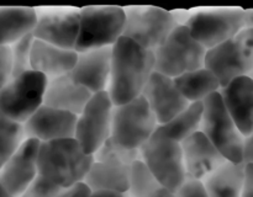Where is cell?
Listing matches in <instances>:
<instances>
[{
    "label": "cell",
    "instance_id": "1",
    "mask_svg": "<svg viewBox=\"0 0 253 197\" xmlns=\"http://www.w3.org/2000/svg\"><path fill=\"white\" fill-rule=\"evenodd\" d=\"M155 73V52L147 51L127 37L113 46L108 94L115 106L130 102L142 95Z\"/></svg>",
    "mask_w": 253,
    "mask_h": 197
},
{
    "label": "cell",
    "instance_id": "2",
    "mask_svg": "<svg viewBox=\"0 0 253 197\" xmlns=\"http://www.w3.org/2000/svg\"><path fill=\"white\" fill-rule=\"evenodd\" d=\"M93 163L94 155L86 154L74 138L40 145L39 175L62 189L83 182Z\"/></svg>",
    "mask_w": 253,
    "mask_h": 197
},
{
    "label": "cell",
    "instance_id": "3",
    "mask_svg": "<svg viewBox=\"0 0 253 197\" xmlns=\"http://www.w3.org/2000/svg\"><path fill=\"white\" fill-rule=\"evenodd\" d=\"M185 26L200 44L209 49L234 38L244 30L253 29V9L220 7L197 11Z\"/></svg>",
    "mask_w": 253,
    "mask_h": 197
},
{
    "label": "cell",
    "instance_id": "4",
    "mask_svg": "<svg viewBox=\"0 0 253 197\" xmlns=\"http://www.w3.org/2000/svg\"><path fill=\"white\" fill-rule=\"evenodd\" d=\"M79 34L74 48L77 53L113 47L124 36L125 7L85 6L79 10Z\"/></svg>",
    "mask_w": 253,
    "mask_h": 197
},
{
    "label": "cell",
    "instance_id": "5",
    "mask_svg": "<svg viewBox=\"0 0 253 197\" xmlns=\"http://www.w3.org/2000/svg\"><path fill=\"white\" fill-rule=\"evenodd\" d=\"M200 131L210 139L225 159L235 164H244L245 137L227 112L221 95L215 93L203 101Z\"/></svg>",
    "mask_w": 253,
    "mask_h": 197
},
{
    "label": "cell",
    "instance_id": "6",
    "mask_svg": "<svg viewBox=\"0 0 253 197\" xmlns=\"http://www.w3.org/2000/svg\"><path fill=\"white\" fill-rule=\"evenodd\" d=\"M207 53L208 49L182 24L155 51V71L174 79L188 71L205 68Z\"/></svg>",
    "mask_w": 253,
    "mask_h": 197
},
{
    "label": "cell",
    "instance_id": "7",
    "mask_svg": "<svg viewBox=\"0 0 253 197\" xmlns=\"http://www.w3.org/2000/svg\"><path fill=\"white\" fill-rule=\"evenodd\" d=\"M157 127V118L142 95L114 107L111 138L121 147L141 149Z\"/></svg>",
    "mask_w": 253,
    "mask_h": 197
},
{
    "label": "cell",
    "instance_id": "8",
    "mask_svg": "<svg viewBox=\"0 0 253 197\" xmlns=\"http://www.w3.org/2000/svg\"><path fill=\"white\" fill-rule=\"evenodd\" d=\"M205 68L219 79L221 89L241 76L253 74V29L244 30L237 36L209 49Z\"/></svg>",
    "mask_w": 253,
    "mask_h": 197
},
{
    "label": "cell",
    "instance_id": "9",
    "mask_svg": "<svg viewBox=\"0 0 253 197\" xmlns=\"http://www.w3.org/2000/svg\"><path fill=\"white\" fill-rule=\"evenodd\" d=\"M47 83L43 74L32 69L15 76L0 90V111L24 125L43 105Z\"/></svg>",
    "mask_w": 253,
    "mask_h": 197
},
{
    "label": "cell",
    "instance_id": "10",
    "mask_svg": "<svg viewBox=\"0 0 253 197\" xmlns=\"http://www.w3.org/2000/svg\"><path fill=\"white\" fill-rule=\"evenodd\" d=\"M141 158L150 171L173 194L187 181L182 144L155 133L141 148Z\"/></svg>",
    "mask_w": 253,
    "mask_h": 197
},
{
    "label": "cell",
    "instance_id": "11",
    "mask_svg": "<svg viewBox=\"0 0 253 197\" xmlns=\"http://www.w3.org/2000/svg\"><path fill=\"white\" fill-rule=\"evenodd\" d=\"M126 24L124 37L147 51L155 52L179 26L174 12L156 6L125 7Z\"/></svg>",
    "mask_w": 253,
    "mask_h": 197
},
{
    "label": "cell",
    "instance_id": "12",
    "mask_svg": "<svg viewBox=\"0 0 253 197\" xmlns=\"http://www.w3.org/2000/svg\"><path fill=\"white\" fill-rule=\"evenodd\" d=\"M115 105L108 91L94 94L81 115H78L74 139L84 152L94 155L111 137Z\"/></svg>",
    "mask_w": 253,
    "mask_h": 197
},
{
    "label": "cell",
    "instance_id": "13",
    "mask_svg": "<svg viewBox=\"0 0 253 197\" xmlns=\"http://www.w3.org/2000/svg\"><path fill=\"white\" fill-rule=\"evenodd\" d=\"M40 145V140L26 138L0 170V181L14 197H21L39 175Z\"/></svg>",
    "mask_w": 253,
    "mask_h": 197
},
{
    "label": "cell",
    "instance_id": "14",
    "mask_svg": "<svg viewBox=\"0 0 253 197\" xmlns=\"http://www.w3.org/2000/svg\"><path fill=\"white\" fill-rule=\"evenodd\" d=\"M79 10H49L37 12V24L32 34L36 39L61 47L76 48L79 34Z\"/></svg>",
    "mask_w": 253,
    "mask_h": 197
},
{
    "label": "cell",
    "instance_id": "15",
    "mask_svg": "<svg viewBox=\"0 0 253 197\" xmlns=\"http://www.w3.org/2000/svg\"><path fill=\"white\" fill-rule=\"evenodd\" d=\"M77 120V115L42 105L24 123L25 135L41 143L71 139L76 135Z\"/></svg>",
    "mask_w": 253,
    "mask_h": 197
},
{
    "label": "cell",
    "instance_id": "16",
    "mask_svg": "<svg viewBox=\"0 0 253 197\" xmlns=\"http://www.w3.org/2000/svg\"><path fill=\"white\" fill-rule=\"evenodd\" d=\"M142 96L155 113L158 125L169 122L190 105L178 90L174 79L156 71L151 75Z\"/></svg>",
    "mask_w": 253,
    "mask_h": 197
},
{
    "label": "cell",
    "instance_id": "17",
    "mask_svg": "<svg viewBox=\"0 0 253 197\" xmlns=\"http://www.w3.org/2000/svg\"><path fill=\"white\" fill-rule=\"evenodd\" d=\"M113 47L95 48L78 53L76 66L69 75L91 94L108 90L111 73Z\"/></svg>",
    "mask_w": 253,
    "mask_h": 197
},
{
    "label": "cell",
    "instance_id": "18",
    "mask_svg": "<svg viewBox=\"0 0 253 197\" xmlns=\"http://www.w3.org/2000/svg\"><path fill=\"white\" fill-rule=\"evenodd\" d=\"M187 180H204L227 162L209 138L198 131L182 143Z\"/></svg>",
    "mask_w": 253,
    "mask_h": 197
},
{
    "label": "cell",
    "instance_id": "19",
    "mask_svg": "<svg viewBox=\"0 0 253 197\" xmlns=\"http://www.w3.org/2000/svg\"><path fill=\"white\" fill-rule=\"evenodd\" d=\"M227 112L245 137L253 133V79L236 78L220 90Z\"/></svg>",
    "mask_w": 253,
    "mask_h": 197
},
{
    "label": "cell",
    "instance_id": "20",
    "mask_svg": "<svg viewBox=\"0 0 253 197\" xmlns=\"http://www.w3.org/2000/svg\"><path fill=\"white\" fill-rule=\"evenodd\" d=\"M93 94L73 80L69 74L49 79L44 94L43 105L57 110L81 115Z\"/></svg>",
    "mask_w": 253,
    "mask_h": 197
},
{
    "label": "cell",
    "instance_id": "21",
    "mask_svg": "<svg viewBox=\"0 0 253 197\" xmlns=\"http://www.w3.org/2000/svg\"><path fill=\"white\" fill-rule=\"evenodd\" d=\"M78 53L35 38L31 51V69L43 74L47 79L67 75L73 70Z\"/></svg>",
    "mask_w": 253,
    "mask_h": 197
},
{
    "label": "cell",
    "instance_id": "22",
    "mask_svg": "<svg viewBox=\"0 0 253 197\" xmlns=\"http://www.w3.org/2000/svg\"><path fill=\"white\" fill-rule=\"evenodd\" d=\"M132 166V165H131ZM130 165L114 160H95L84 182L91 191L127 192L130 186Z\"/></svg>",
    "mask_w": 253,
    "mask_h": 197
},
{
    "label": "cell",
    "instance_id": "23",
    "mask_svg": "<svg viewBox=\"0 0 253 197\" xmlns=\"http://www.w3.org/2000/svg\"><path fill=\"white\" fill-rule=\"evenodd\" d=\"M36 24L37 10L34 7H0V44L12 46L32 33Z\"/></svg>",
    "mask_w": 253,
    "mask_h": 197
},
{
    "label": "cell",
    "instance_id": "24",
    "mask_svg": "<svg viewBox=\"0 0 253 197\" xmlns=\"http://www.w3.org/2000/svg\"><path fill=\"white\" fill-rule=\"evenodd\" d=\"M209 197H241L245 164L226 162L203 180Z\"/></svg>",
    "mask_w": 253,
    "mask_h": 197
},
{
    "label": "cell",
    "instance_id": "25",
    "mask_svg": "<svg viewBox=\"0 0 253 197\" xmlns=\"http://www.w3.org/2000/svg\"><path fill=\"white\" fill-rule=\"evenodd\" d=\"M174 83L189 103L203 102L210 95L221 90L219 79L208 68L182 74L174 78Z\"/></svg>",
    "mask_w": 253,
    "mask_h": 197
},
{
    "label": "cell",
    "instance_id": "26",
    "mask_svg": "<svg viewBox=\"0 0 253 197\" xmlns=\"http://www.w3.org/2000/svg\"><path fill=\"white\" fill-rule=\"evenodd\" d=\"M203 111H204L203 102L190 103L185 110L178 113L169 122L158 125L155 133L182 143L188 137L200 131Z\"/></svg>",
    "mask_w": 253,
    "mask_h": 197
},
{
    "label": "cell",
    "instance_id": "27",
    "mask_svg": "<svg viewBox=\"0 0 253 197\" xmlns=\"http://www.w3.org/2000/svg\"><path fill=\"white\" fill-rule=\"evenodd\" d=\"M130 197H175L152 172L142 160L133 163L131 166Z\"/></svg>",
    "mask_w": 253,
    "mask_h": 197
},
{
    "label": "cell",
    "instance_id": "28",
    "mask_svg": "<svg viewBox=\"0 0 253 197\" xmlns=\"http://www.w3.org/2000/svg\"><path fill=\"white\" fill-rule=\"evenodd\" d=\"M26 139L24 125L0 111V170Z\"/></svg>",
    "mask_w": 253,
    "mask_h": 197
},
{
    "label": "cell",
    "instance_id": "29",
    "mask_svg": "<svg viewBox=\"0 0 253 197\" xmlns=\"http://www.w3.org/2000/svg\"><path fill=\"white\" fill-rule=\"evenodd\" d=\"M95 160H114V162L123 163L126 165H132L133 163L142 160L141 158L140 149H127L125 147H121L118 143L113 140V138H109L100 149L94 154Z\"/></svg>",
    "mask_w": 253,
    "mask_h": 197
},
{
    "label": "cell",
    "instance_id": "30",
    "mask_svg": "<svg viewBox=\"0 0 253 197\" xmlns=\"http://www.w3.org/2000/svg\"><path fill=\"white\" fill-rule=\"evenodd\" d=\"M35 37L30 33L11 46L12 53V78L31 70V51Z\"/></svg>",
    "mask_w": 253,
    "mask_h": 197
},
{
    "label": "cell",
    "instance_id": "31",
    "mask_svg": "<svg viewBox=\"0 0 253 197\" xmlns=\"http://www.w3.org/2000/svg\"><path fill=\"white\" fill-rule=\"evenodd\" d=\"M62 187L52 184L48 180L37 175L21 197H57L62 191Z\"/></svg>",
    "mask_w": 253,
    "mask_h": 197
},
{
    "label": "cell",
    "instance_id": "32",
    "mask_svg": "<svg viewBox=\"0 0 253 197\" xmlns=\"http://www.w3.org/2000/svg\"><path fill=\"white\" fill-rule=\"evenodd\" d=\"M11 46L0 44V90L12 79Z\"/></svg>",
    "mask_w": 253,
    "mask_h": 197
},
{
    "label": "cell",
    "instance_id": "33",
    "mask_svg": "<svg viewBox=\"0 0 253 197\" xmlns=\"http://www.w3.org/2000/svg\"><path fill=\"white\" fill-rule=\"evenodd\" d=\"M175 197H209L202 180H187L177 191Z\"/></svg>",
    "mask_w": 253,
    "mask_h": 197
},
{
    "label": "cell",
    "instance_id": "34",
    "mask_svg": "<svg viewBox=\"0 0 253 197\" xmlns=\"http://www.w3.org/2000/svg\"><path fill=\"white\" fill-rule=\"evenodd\" d=\"M91 190L85 182H79L68 189H63L57 197H90Z\"/></svg>",
    "mask_w": 253,
    "mask_h": 197
},
{
    "label": "cell",
    "instance_id": "35",
    "mask_svg": "<svg viewBox=\"0 0 253 197\" xmlns=\"http://www.w3.org/2000/svg\"><path fill=\"white\" fill-rule=\"evenodd\" d=\"M241 197H253V164H245V182Z\"/></svg>",
    "mask_w": 253,
    "mask_h": 197
},
{
    "label": "cell",
    "instance_id": "36",
    "mask_svg": "<svg viewBox=\"0 0 253 197\" xmlns=\"http://www.w3.org/2000/svg\"><path fill=\"white\" fill-rule=\"evenodd\" d=\"M244 164H253V133L245 139Z\"/></svg>",
    "mask_w": 253,
    "mask_h": 197
},
{
    "label": "cell",
    "instance_id": "37",
    "mask_svg": "<svg viewBox=\"0 0 253 197\" xmlns=\"http://www.w3.org/2000/svg\"><path fill=\"white\" fill-rule=\"evenodd\" d=\"M90 197H130L128 192H119V191H91Z\"/></svg>",
    "mask_w": 253,
    "mask_h": 197
},
{
    "label": "cell",
    "instance_id": "38",
    "mask_svg": "<svg viewBox=\"0 0 253 197\" xmlns=\"http://www.w3.org/2000/svg\"><path fill=\"white\" fill-rule=\"evenodd\" d=\"M0 197H14L6 189H5V186L1 184V181H0Z\"/></svg>",
    "mask_w": 253,
    "mask_h": 197
},
{
    "label": "cell",
    "instance_id": "39",
    "mask_svg": "<svg viewBox=\"0 0 253 197\" xmlns=\"http://www.w3.org/2000/svg\"><path fill=\"white\" fill-rule=\"evenodd\" d=\"M251 78H252V79H253V74H252V75H251Z\"/></svg>",
    "mask_w": 253,
    "mask_h": 197
}]
</instances>
